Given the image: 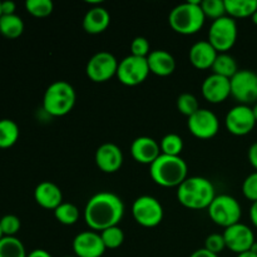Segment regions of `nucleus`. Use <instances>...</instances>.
I'll return each mask as SVG.
<instances>
[{
    "instance_id": "nucleus-20",
    "label": "nucleus",
    "mask_w": 257,
    "mask_h": 257,
    "mask_svg": "<svg viewBox=\"0 0 257 257\" xmlns=\"http://www.w3.org/2000/svg\"><path fill=\"white\" fill-rule=\"evenodd\" d=\"M190 62L196 69L206 70L212 68L218 52L210 44L208 40H200L190 49Z\"/></svg>"
},
{
    "instance_id": "nucleus-2",
    "label": "nucleus",
    "mask_w": 257,
    "mask_h": 257,
    "mask_svg": "<svg viewBox=\"0 0 257 257\" xmlns=\"http://www.w3.org/2000/svg\"><path fill=\"white\" fill-rule=\"evenodd\" d=\"M215 197L216 193L212 182L200 176L187 177L177 187L178 202L190 210L208 208Z\"/></svg>"
},
{
    "instance_id": "nucleus-48",
    "label": "nucleus",
    "mask_w": 257,
    "mask_h": 257,
    "mask_svg": "<svg viewBox=\"0 0 257 257\" xmlns=\"http://www.w3.org/2000/svg\"><path fill=\"white\" fill-rule=\"evenodd\" d=\"M3 237H4V235H3V232H2V227H0V240H2Z\"/></svg>"
},
{
    "instance_id": "nucleus-38",
    "label": "nucleus",
    "mask_w": 257,
    "mask_h": 257,
    "mask_svg": "<svg viewBox=\"0 0 257 257\" xmlns=\"http://www.w3.org/2000/svg\"><path fill=\"white\" fill-rule=\"evenodd\" d=\"M15 10H17V4L14 2H2V12L3 15H13L15 14Z\"/></svg>"
},
{
    "instance_id": "nucleus-27",
    "label": "nucleus",
    "mask_w": 257,
    "mask_h": 257,
    "mask_svg": "<svg viewBox=\"0 0 257 257\" xmlns=\"http://www.w3.org/2000/svg\"><path fill=\"white\" fill-rule=\"evenodd\" d=\"M0 257H28V253L18 237H3L0 240Z\"/></svg>"
},
{
    "instance_id": "nucleus-32",
    "label": "nucleus",
    "mask_w": 257,
    "mask_h": 257,
    "mask_svg": "<svg viewBox=\"0 0 257 257\" xmlns=\"http://www.w3.org/2000/svg\"><path fill=\"white\" fill-rule=\"evenodd\" d=\"M177 109L183 115L190 118L191 115H193L200 109L198 99L191 93H182L177 98Z\"/></svg>"
},
{
    "instance_id": "nucleus-47",
    "label": "nucleus",
    "mask_w": 257,
    "mask_h": 257,
    "mask_svg": "<svg viewBox=\"0 0 257 257\" xmlns=\"http://www.w3.org/2000/svg\"><path fill=\"white\" fill-rule=\"evenodd\" d=\"M3 17V12H2V2H0V18Z\"/></svg>"
},
{
    "instance_id": "nucleus-25",
    "label": "nucleus",
    "mask_w": 257,
    "mask_h": 257,
    "mask_svg": "<svg viewBox=\"0 0 257 257\" xmlns=\"http://www.w3.org/2000/svg\"><path fill=\"white\" fill-rule=\"evenodd\" d=\"M211 69H212L213 74L221 75V77H225L227 79H231L240 70L237 68L235 58L227 53H218Z\"/></svg>"
},
{
    "instance_id": "nucleus-11",
    "label": "nucleus",
    "mask_w": 257,
    "mask_h": 257,
    "mask_svg": "<svg viewBox=\"0 0 257 257\" xmlns=\"http://www.w3.org/2000/svg\"><path fill=\"white\" fill-rule=\"evenodd\" d=\"M118 64L117 58L109 52L95 53L87 63L85 73L88 78L94 83L108 82L110 78L117 75Z\"/></svg>"
},
{
    "instance_id": "nucleus-34",
    "label": "nucleus",
    "mask_w": 257,
    "mask_h": 257,
    "mask_svg": "<svg viewBox=\"0 0 257 257\" xmlns=\"http://www.w3.org/2000/svg\"><path fill=\"white\" fill-rule=\"evenodd\" d=\"M20 220L15 215H5L0 218V227L4 237H15L20 230Z\"/></svg>"
},
{
    "instance_id": "nucleus-19",
    "label": "nucleus",
    "mask_w": 257,
    "mask_h": 257,
    "mask_svg": "<svg viewBox=\"0 0 257 257\" xmlns=\"http://www.w3.org/2000/svg\"><path fill=\"white\" fill-rule=\"evenodd\" d=\"M34 200L40 207L54 211L63 203L62 190L55 183L44 181L35 187Z\"/></svg>"
},
{
    "instance_id": "nucleus-49",
    "label": "nucleus",
    "mask_w": 257,
    "mask_h": 257,
    "mask_svg": "<svg viewBox=\"0 0 257 257\" xmlns=\"http://www.w3.org/2000/svg\"><path fill=\"white\" fill-rule=\"evenodd\" d=\"M65 257H75V256H65Z\"/></svg>"
},
{
    "instance_id": "nucleus-14",
    "label": "nucleus",
    "mask_w": 257,
    "mask_h": 257,
    "mask_svg": "<svg viewBox=\"0 0 257 257\" xmlns=\"http://www.w3.org/2000/svg\"><path fill=\"white\" fill-rule=\"evenodd\" d=\"M222 235L225 238L226 248L237 255L250 251L256 241L253 231L247 225L241 222L225 228V232Z\"/></svg>"
},
{
    "instance_id": "nucleus-4",
    "label": "nucleus",
    "mask_w": 257,
    "mask_h": 257,
    "mask_svg": "<svg viewBox=\"0 0 257 257\" xmlns=\"http://www.w3.org/2000/svg\"><path fill=\"white\" fill-rule=\"evenodd\" d=\"M206 17L201 9V2L188 0L187 3L173 8L168 17L170 27L182 35H192L200 32L205 24Z\"/></svg>"
},
{
    "instance_id": "nucleus-29",
    "label": "nucleus",
    "mask_w": 257,
    "mask_h": 257,
    "mask_svg": "<svg viewBox=\"0 0 257 257\" xmlns=\"http://www.w3.org/2000/svg\"><path fill=\"white\" fill-rule=\"evenodd\" d=\"M161 153L167 156H180L183 151V141L176 133H168L161 140Z\"/></svg>"
},
{
    "instance_id": "nucleus-5",
    "label": "nucleus",
    "mask_w": 257,
    "mask_h": 257,
    "mask_svg": "<svg viewBox=\"0 0 257 257\" xmlns=\"http://www.w3.org/2000/svg\"><path fill=\"white\" fill-rule=\"evenodd\" d=\"M77 94L72 84L57 80L47 88L43 97V109L52 117H63L73 109Z\"/></svg>"
},
{
    "instance_id": "nucleus-36",
    "label": "nucleus",
    "mask_w": 257,
    "mask_h": 257,
    "mask_svg": "<svg viewBox=\"0 0 257 257\" xmlns=\"http://www.w3.org/2000/svg\"><path fill=\"white\" fill-rule=\"evenodd\" d=\"M242 193L247 200L257 201V171L248 175L242 183Z\"/></svg>"
},
{
    "instance_id": "nucleus-24",
    "label": "nucleus",
    "mask_w": 257,
    "mask_h": 257,
    "mask_svg": "<svg viewBox=\"0 0 257 257\" xmlns=\"http://www.w3.org/2000/svg\"><path fill=\"white\" fill-rule=\"evenodd\" d=\"M24 32V22L17 14L0 18V34L8 39H17Z\"/></svg>"
},
{
    "instance_id": "nucleus-35",
    "label": "nucleus",
    "mask_w": 257,
    "mask_h": 257,
    "mask_svg": "<svg viewBox=\"0 0 257 257\" xmlns=\"http://www.w3.org/2000/svg\"><path fill=\"white\" fill-rule=\"evenodd\" d=\"M205 248L218 256V253H221L226 248V242L222 233H211L210 236H207L205 241Z\"/></svg>"
},
{
    "instance_id": "nucleus-42",
    "label": "nucleus",
    "mask_w": 257,
    "mask_h": 257,
    "mask_svg": "<svg viewBox=\"0 0 257 257\" xmlns=\"http://www.w3.org/2000/svg\"><path fill=\"white\" fill-rule=\"evenodd\" d=\"M28 257H53L48 251L42 250V248H37V250H33L32 252L28 253Z\"/></svg>"
},
{
    "instance_id": "nucleus-9",
    "label": "nucleus",
    "mask_w": 257,
    "mask_h": 257,
    "mask_svg": "<svg viewBox=\"0 0 257 257\" xmlns=\"http://www.w3.org/2000/svg\"><path fill=\"white\" fill-rule=\"evenodd\" d=\"M231 95L238 104L250 105L257 103V73L241 69L230 79Z\"/></svg>"
},
{
    "instance_id": "nucleus-10",
    "label": "nucleus",
    "mask_w": 257,
    "mask_h": 257,
    "mask_svg": "<svg viewBox=\"0 0 257 257\" xmlns=\"http://www.w3.org/2000/svg\"><path fill=\"white\" fill-rule=\"evenodd\" d=\"M150 73L147 58L135 57L131 54L123 58L118 64L117 78L127 87H136L145 82Z\"/></svg>"
},
{
    "instance_id": "nucleus-31",
    "label": "nucleus",
    "mask_w": 257,
    "mask_h": 257,
    "mask_svg": "<svg viewBox=\"0 0 257 257\" xmlns=\"http://www.w3.org/2000/svg\"><path fill=\"white\" fill-rule=\"evenodd\" d=\"M25 9L35 18H47L53 13L54 5L50 0H28Z\"/></svg>"
},
{
    "instance_id": "nucleus-1",
    "label": "nucleus",
    "mask_w": 257,
    "mask_h": 257,
    "mask_svg": "<svg viewBox=\"0 0 257 257\" xmlns=\"http://www.w3.org/2000/svg\"><path fill=\"white\" fill-rule=\"evenodd\" d=\"M124 216V203L119 196L103 191L88 200L84 208V221L88 227L95 232L118 226Z\"/></svg>"
},
{
    "instance_id": "nucleus-16",
    "label": "nucleus",
    "mask_w": 257,
    "mask_h": 257,
    "mask_svg": "<svg viewBox=\"0 0 257 257\" xmlns=\"http://www.w3.org/2000/svg\"><path fill=\"white\" fill-rule=\"evenodd\" d=\"M201 92H202L203 98L212 104L225 102L231 95L230 79L212 73L203 80Z\"/></svg>"
},
{
    "instance_id": "nucleus-23",
    "label": "nucleus",
    "mask_w": 257,
    "mask_h": 257,
    "mask_svg": "<svg viewBox=\"0 0 257 257\" xmlns=\"http://www.w3.org/2000/svg\"><path fill=\"white\" fill-rule=\"evenodd\" d=\"M227 17L236 18L252 17L257 10V0H225Z\"/></svg>"
},
{
    "instance_id": "nucleus-46",
    "label": "nucleus",
    "mask_w": 257,
    "mask_h": 257,
    "mask_svg": "<svg viewBox=\"0 0 257 257\" xmlns=\"http://www.w3.org/2000/svg\"><path fill=\"white\" fill-rule=\"evenodd\" d=\"M250 251H252V252L257 253V241H255V243H253L252 247H251V250H250Z\"/></svg>"
},
{
    "instance_id": "nucleus-7",
    "label": "nucleus",
    "mask_w": 257,
    "mask_h": 257,
    "mask_svg": "<svg viewBox=\"0 0 257 257\" xmlns=\"http://www.w3.org/2000/svg\"><path fill=\"white\" fill-rule=\"evenodd\" d=\"M237 33L236 20L225 15L212 22L208 30V42L218 53H226L235 45Z\"/></svg>"
},
{
    "instance_id": "nucleus-43",
    "label": "nucleus",
    "mask_w": 257,
    "mask_h": 257,
    "mask_svg": "<svg viewBox=\"0 0 257 257\" xmlns=\"http://www.w3.org/2000/svg\"><path fill=\"white\" fill-rule=\"evenodd\" d=\"M237 257H257V253L252 252V251H246V252L237 255Z\"/></svg>"
},
{
    "instance_id": "nucleus-6",
    "label": "nucleus",
    "mask_w": 257,
    "mask_h": 257,
    "mask_svg": "<svg viewBox=\"0 0 257 257\" xmlns=\"http://www.w3.org/2000/svg\"><path fill=\"white\" fill-rule=\"evenodd\" d=\"M207 210L211 221L225 228L240 222L242 216L240 202L230 195L216 196Z\"/></svg>"
},
{
    "instance_id": "nucleus-41",
    "label": "nucleus",
    "mask_w": 257,
    "mask_h": 257,
    "mask_svg": "<svg viewBox=\"0 0 257 257\" xmlns=\"http://www.w3.org/2000/svg\"><path fill=\"white\" fill-rule=\"evenodd\" d=\"M250 220L252 222V225L257 228V201L252 202L250 207Z\"/></svg>"
},
{
    "instance_id": "nucleus-15",
    "label": "nucleus",
    "mask_w": 257,
    "mask_h": 257,
    "mask_svg": "<svg viewBox=\"0 0 257 257\" xmlns=\"http://www.w3.org/2000/svg\"><path fill=\"white\" fill-rule=\"evenodd\" d=\"M72 246L75 257H102L107 250L100 233L95 231H83L78 233Z\"/></svg>"
},
{
    "instance_id": "nucleus-17",
    "label": "nucleus",
    "mask_w": 257,
    "mask_h": 257,
    "mask_svg": "<svg viewBox=\"0 0 257 257\" xmlns=\"http://www.w3.org/2000/svg\"><path fill=\"white\" fill-rule=\"evenodd\" d=\"M95 165L104 173H114L123 165V152L114 143H103L95 151Z\"/></svg>"
},
{
    "instance_id": "nucleus-44",
    "label": "nucleus",
    "mask_w": 257,
    "mask_h": 257,
    "mask_svg": "<svg viewBox=\"0 0 257 257\" xmlns=\"http://www.w3.org/2000/svg\"><path fill=\"white\" fill-rule=\"evenodd\" d=\"M252 112H253V115H255V119H256V122H257V103H255V104H253Z\"/></svg>"
},
{
    "instance_id": "nucleus-28",
    "label": "nucleus",
    "mask_w": 257,
    "mask_h": 257,
    "mask_svg": "<svg viewBox=\"0 0 257 257\" xmlns=\"http://www.w3.org/2000/svg\"><path fill=\"white\" fill-rule=\"evenodd\" d=\"M54 217L58 222L65 226H72L79 220V210L75 205L69 202H63L54 210Z\"/></svg>"
},
{
    "instance_id": "nucleus-13",
    "label": "nucleus",
    "mask_w": 257,
    "mask_h": 257,
    "mask_svg": "<svg viewBox=\"0 0 257 257\" xmlns=\"http://www.w3.org/2000/svg\"><path fill=\"white\" fill-rule=\"evenodd\" d=\"M187 127L196 138L211 140L218 133L220 122L215 113L210 109L200 108L195 114L188 118Z\"/></svg>"
},
{
    "instance_id": "nucleus-12",
    "label": "nucleus",
    "mask_w": 257,
    "mask_h": 257,
    "mask_svg": "<svg viewBox=\"0 0 257 257\" xmlns=\"http://www.w3.org/2000/svg\"><path fill=\"white\" fill-rule=\"evenodd\" d=\"M255 115L250 105L237 104L228 110L225 118V125L233 136H246L255 128Z\"/></svg>"
},
{
    "instance_id": "nucleus-30",
    "label": "nucleus",
    "mask_w": 257,
    "mask_h": 257,
    "mask_svg": "<svg viewBox=\"0 0 257 257\" xmlns=\"http://www.w3.org/2000/svg\"><path fill=\"white\" fill-rule=\"evenodd\" d=\"M99 233L105 248H109V250L118 248L124 242V232L119 226H113V227L107 228Z\"/></svg>"
},
{
    "instance_id": "nucleus-3",
    "label": "nucleus",
    "mask_w": 257,
    "mask_h": 257,
    "mask_svg": "<svg viewBox=\"0 0 257 257\" xmlns=\"http://www.w3.org/2000/svg\"><path fill=\"white\" fill-rule=\"evenodd\" d=\"M187 163L181 156H167L161 153L160 157L150 166V175L153 182L161 187H178L187 178Z\"/></svg>"
},
{
    "instance_id": "nucleus-26",
    "label": "nucleus",
    "mask_w": 257,
    "mask_h": 257,
    "mask_svg": "<svg viewBox=\"0 0 257 257\" xmlns=\"http://www.w3.org/2000/svg\"><path fill=\"white\" fill-rule=\"evenodd\" d=\"M19 140V127L12 119H0V148H10Z\"/></svg>"
},
{
    "instance_id": "nucleus-37",
    "label": "nucleus",
    "mask_w": 257,
    "mask_h": 257,
    "mask_svg": "<svg viewBox=\"0 0 257 257\" xmlns=\"http://www.w3.org/2000/svg\"><path fill=\"white\" fill-rule=\"evenodd\" d=\"M150 50V42L145 37L135 38L132 44H131V52H132V55H135V57L147 58L151 53Z\"/></svg>"
},
{
    "instance_id": "nucleus-18",
    "label": "nucleus",
    "mask_w": 257,
    "mask_h": 257,
    "mask_svg": "<svg viewBox=\"0 0 257 257\" xmlns=\"http://www.w3.org/2000/svg\"><path fill=\"white\" fill-rule=\"evenodd\" d=\"M131 155L136 162L151 166L161 156V147L151 137H138L131 145Z\"/></svg>"
},
{
    "instance_id": "nucleus-21",
    "label": "nucleus",
    "mask_w": 257,
    "mask_h": 257,
    "mask_svg": "<svg viewBox=\"0 0 257 257\" xmlns=\"http://www.w3.org/2000/svg\"><path fill=\"white\" fill-rule=\"evenodd\" d=\"M150 72L158 77H168L176 69V60L172 54L166 50H152L147 57Z\"/></svg>"
},
{
    "instance_id": "nucleus-8",
    "label": "nucleus",
    "mask_w": 257,
    "mask_h": 257,
    "mask_svg": "<svg viewBox=\"0 0 257 257\" xmlns=\"http://www.w3.org/2000/svg\"><path fill=\"white\" fill-rule=\"evenodd\" d=\"M132 216L138 225L152 228L163 220V207L157 198L152 196H141L132 205Z\"/></svg>"
},
{
    "instance_id": "nucleus-40",
    "label": "nucleus",
    "mask_w": 257,
    "mask_h": 257,
    "mask_svg": "<svg viewBox=\"0 0 257 257\" xmlns=\"http://www.w3.org/2000/svg\"><path fill=\"white\" fill-rule=\"evenodd\" d=\"M190 257H218V256L215 255V253L210 252V251H207L205 247H203V248H200V250H196Z\"/></svg>"
},
{
    "instance_id": "nucleus-45",
    "label": "nucleus",
    "mask_w": 257,
    "mask_h": 257,
    "mask_svg": "<svg viewBox=\"0 0 257 257\" xmlns=\"http://www.w3.org/2000/svg\"><path fill=\"white\" fill-rule=\"evenodd\" d=\"M251 19H252L253 24H256V25H257V10H256L255 13H253V14H252V17H251Z\"/></svg>"
},
{
    "instance_id": "nucleus-22",
    "label": "nucleus",
    "mask_w": 257,
    "mask_h": 257,
    "mask_svg": "<svg viewBox=\"0 0 257 257\" xmlns=\"http://www.w3.org/2000/svg\"><path fill=\"white\" fill-rule=\"evenodd\" d=\"M110 24V15L103 7H94L87 12L83 18V29L88 34H100Z\"/></svg>"
},
{
    "instance_id": "nucleus-39",
    "label": "nucleus",
    "mask_w": 257,
    "mask_h": 257,
    "mask_svg": "<svg viewBox=\"0 0 257 257\" xmlns=\"http://www.w3.org/2000/svg\"><path fill=\"white\" fill-rule=\"evenodd\" d=\"M248 161H250L251 166L257 171V142L251 145V147L248 148Z\"/></svg>"
},
{
    "instance_id": "nucleus-33",
    "label": "nucleus",
    "mask_w": 257,
    "mask_h": 257,
    "mask_svg": "<svg viewBox=\"0 0 257 257\" xmlns=\"http://www.w3.org/2000/svg\"><path fill=\"white\" fill-rule=\"evenodd\" d=\"M201 9L206 18H211L213 20H217L226 15L225 0H202Z\"/></svg>"
}]
</instances>
